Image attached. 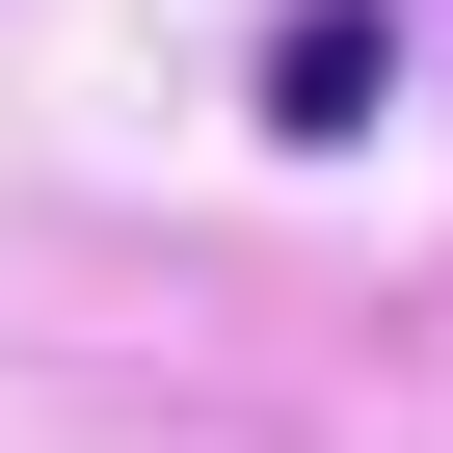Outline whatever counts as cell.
<instances>
[{
  "label": "cell",
  "instance_id": "6da1fadb",
  "mask_svg": "<svg viewBox=\"0 0 453 453\" xmlns=\"http://www.w3.org/2000/svg\"><path fill=\"white\" fill-rule=\"evenodd\" d=\"M373 81H400L373 0H294V27H267V134H373Z\"/></svg>",
  "mask_w": 453,
  "mask_h": 453
}]
</instances>
